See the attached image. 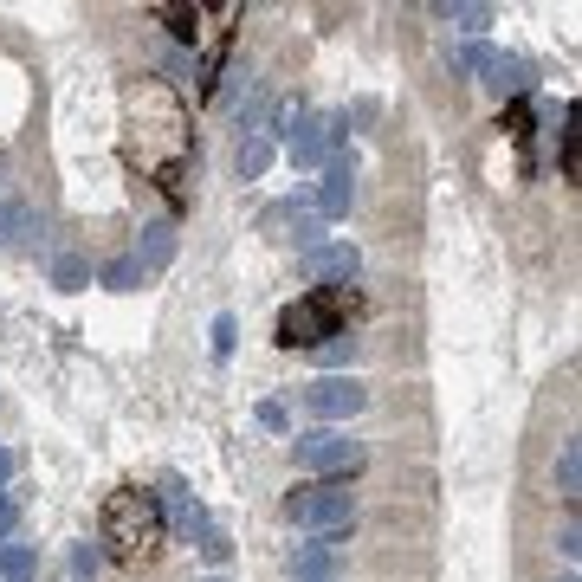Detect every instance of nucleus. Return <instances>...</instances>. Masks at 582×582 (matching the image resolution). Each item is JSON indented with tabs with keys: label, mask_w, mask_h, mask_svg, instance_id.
I'll return each mask as SVG.
<instances>
[{
	"label": "nucleus",
	"mask_w": 582,
	"mask_h": 582,
	"mask_svg": "<svg viewBox=\"0 0 582 582\" xmlns=\"http://www.w3.org/2000/svg\"><path fill=\"white\" fill-rule=\"evenodd\" d=\"M104 544H110V557H117V563L156 557V544H162L156 498H149V492H117V498H110V505H104Z\"/></svg>",
	"instance_id": "nucleus-1"
},
{
	"label": "nucleus",
	"mask_w": 582,
	"mask_h": 582,
	"mask_svg": "<svg viewBox=\"0 0 582 582\" xmlns=\"http://www.w3.org/2000/svg\"><path fill=\"white\" fill-rule=\"evenodd\" d=\"M291 576H298V582H337V544H324V537L298 544V557H291Z\"/></svg>",
	"instance_id": "nucleus-5"
},
{
	"label": "nucleus",
	"mask_w": 582,
	"mask_h": 582,
	"mask_svg": "<svg viewBox=\"0 0 582 582\" xmlns=\"http://www.w3.org/2000/svg\"><path fill=\"white\" fill-rule=\"evenodd\" d=\"M440 13H447L453 26H466V33H485V26H492V13H485V7H440Z\"/></svg>",
	"instance_id": "nucleus-13"
},
{
	"label": "nucleus",
	"mask_w": 582,
	"mask_h": 582,
	"mask_svg": "<svg viewBox=\"0 0 582 582\" xmlns=\"http://www.w3.org/2000/svg\"><path fill=\"white\" fill-rule=\"evenodd\" d=\"M266 156H272V143H259V136H253V143H240L233 169H240V175H259V169H266Z\"/></svg>",
	"instance_id": "nucleus-12"
},
{
	"label": "nucleus",
	"mask_w": 582,
	"mask_h": 582,
	"mask_svg": "<svg viewBox=\"0 0 582 582\" xmlns=\"http://www.w3.org/2000/svg\"><path fill=\"white\" fill-rule=\"evenodd\" d=\"M156 20H169L175 39H201V26L214 20V13H201V7H156Z\"/></svg>",
	"instance_id": "nucleus-7"
},
{
	"label": "nucleus",
	"mask_w": 582,
	"mask_h": 582,
	"mask_svg": "<svg viewBox=\"0 0 582 582\" xmlns=\"http://www.w3.org/2000/svg\"><path fill=\"white\" fill-rule=\"evenodd\" d=\"M576 485H582V447H576V440H563V447H557V492L576 498Z\"/></svg>",
	"instance_id": "nucleus-9"
},
{
	"label": "nucleus",
	"mask_w": 582,
	"mask_h": 582,
	"mask_svg": "<svg viewBox=\"0 0 582 582\" xmlns=\"http://www.w3.org/2000/svg\"><path fill=\"white\" fill-rule=\"evenodd\" d=\"M285 511L304 524V531H317L324 544H343V537H350V524H356L350 492H330V485H304V492H291Z\"/></svg>",
	"instance_id": "nucleus-3"
},
{
	"label": "nucleus",
	"mask_w": 582,
	"mask_h": 582,
	"mask_svg": "<svg viewBox=\"0 0 582 582\" xmlns=\"http://www.w3.org/2000/svg\"><path fill=\"white\" fill-rule=\"evenodd\" d=\"M59 285H85V266H78V259H59Z\"/></svg>",
	"instance_id": "nucleus-14"
},
{
	"label": "nucleus",
	"mask_w": 582,
	"mask_h": 582,
	"mask_svg": "<svg viewBox=\"0 0 582 582\" xmlns=\"http://www.w3.org/2000/svg\"><path fill=\"white\" fill-rule=\"evenodd\" d=\"M207 582H227V576H207Z\"/></svg>",
	"instance_id": "nucleus-16"
},
{
	"label": "nucleus",
	"mask_w": 582,
	"mask_h": 582,
	"mask_svg": "<svg viewBox=\"0 0 582 582\" xmlns=\"http://www.w3.org/2000/svg\"><path fill=\"white\" fill-rule=\"evenodd\" d=\"M363 408V388L330 376V382H311V414H356Z\"/></svg>",
	"instance_id": "nucleus-6"
},
{
	"label": "nucleus",
	"mask_w": 582,
	"mask_h": 582,
	"mask_svg": "<svg viewBox=\"0 0 582 582\" xmlns=\"http://www.w3.org/2000/svg\"><path fill=\"white\" fill-rule=\"evenodd\" d=\"M298 460L311 466V473H350V466L363 460V447L343 440V434H304L298 440Z\"/></svg>",
	"instance_id": "nucleus-4"
},
{
	"label": "nucleus",
	"mask_w": 582,
	"mask_h": 582,
	"mask_svg": "<svg viewBox=\"0 0 582 582\" xmlns=\"http://www.w3.org/2000/svg\"><path fill=\"white\" fill-rule=\"evenodd\" d=\"M0 479H7V453H0Z\"/></svg>",
	"instance_id": "nucleus-15"
},
{
	"label": "nucleus",
	"mask_w": 582,
	"mask_h": 582,
	"mask_svg": "<svg viewBox=\"0 0 582 582\" xmlns=\"http://www.w3.org/2000/svg\"><path fill=\"white\" fill-rule=\"evenodd\" d=\"M356 311L350 285H317L304 304H291L279 317V343H317V337H343V317Z\"/></svg>",
	"instance_id": "nucleus-2"
},
{
	"label": "nucleus",
	"mask_w": 582,
	"mask_h": 582,
	"mask_svg": "<svg viewBox=\"0 0 582 582\" xmlns=\"http://www.w3.org/2000/svg\"><path fill=\"white\" fill-rule=\"evenodd\" d=\"M317 279H356V246H330V253L311 259Z\"/></svg>",
	"instance_id": "nucleus-8"
},
{
	"label": "nucleus",
	"mask_w": 582,
	"mask_h": 582,
	"mask_svg": "<svg viewBox=\"0 0 582 582\" xmlns=\"http://www.w3.org/2000/svg\"><path fill=\"white\" fill-rule=\"evenodd\" d=\"M26 233H33V207H20V201H7V207H0V240H13V246H20V240H26Z\"/></svg>",
	"instance_id": "nucleus-10"
},
{
	"label": "nucleus",
	"mask_w": 582,
	"mask_h": 582,
	"mask_svg": "<svg viewBox=\"0 0 582 582\" xmlns=\"http://www.w3.org/2000/svg\"><path fill=\"white\" fill-rule=\"evenodd\" d=\"M317 207H324V214H343V207H350V175H324V194H317Z\"/></svg>",
	"instance_id": "nucleus-11"
},
{
	"label": "nucleus",
	"mask_w": 582,
	"mask_h": 582,
	"mask_svg": "<svg viewBox=\"0 0 582 582\" xmlns=\"http://www.w3.org/2000/svg\"><path fill=\"white\" fill-rule=\"evenodd\" d=\"M563 582H576V576H563Z\"/></svg>",
	"instance_id": "nucleus-17"
}]
</instances>
